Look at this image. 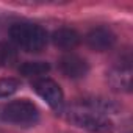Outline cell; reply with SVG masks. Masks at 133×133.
I'll return each mask as SVG.
<instances>
[{"mask_svg":"<svg viewBox=\"0 0 133 133\" xmlns=\"http://www.w3.org/2000/svg\"><path fill=\"white\" fill-rule=\"evenodd\" d=\"M10 36L17 47L25 52H41L47 45V31L36 24H14L10 28Z\"/></svg>","mask_w":133,"mask_h":133,"instance_id":"6da1fadb","label":"cell"},{"mask_svg":"<svg viewBox=\"0 0 133 133\" xmlns=\"http://www.w3.org/2000/svg\"><path fill=\"white\" fill-rule=\"evenodd\" d=\"M2 119L19 127H31L38 122L39 111L36 105L28 100H13L3 107Z\"/></svg>","mask_w":133,"mask_h":133,"instance_id":"7a4b0ae2","label":"cell"},{"mask_svg":"<svg viewBox=\"0 0 133 133\" xmlns=\"http://www.w3.org/2000/svg\"><path fill=\"white\" fill-rule=\"evenodd\" d=\"M68 117L78 127L86 128L92 133H111L113 131V122L108 117H105L102 113H99L92 108L71 110Z\"/></svg>","mask_w":133,"mask_h":133,"instance_id":"3957f363","label":"cell"},{"mask_svg":"<svg viewBox=\"0 0 133 133\" xmlns=\"http://www.w3.org/2000/svg\"><path fill=\"white\" fill-rule=\"evenodd\" d=\"M33 88H35L36 94L41 99H44L50 107L59 108L63 105L64 96H63V91H61V88L56 82H53L50 78H39V80L35 82Z\"/></svg>","mask_w":133,"mask_h":133,"instance_id":"277c9868","label":"cell"},{"mask_svg":"<svg viewBox=\"0 0 133 133\" xmlns=\"http://www.w3.org/2000/svg\"><path fill=\"white\" fill-rule=\"evenodd\" d=\"M116 42V35L107 28V27H99L91 30L86 35V44L89 49L97 50V52H105L110 50Z\"/></svg>","mask_w":133,"mask_h":133,"instance_id":"5b68a950","label":"cell"},{"mask_svg":"<svg viewBox=\"0 0 133 133\" xmlns=\"http://www.w3.org/2000/svg\"><path fill=\"white\" fill-rule=\"evenodd\" d=\"M59 69L69 78H82L88 74V63L82 56L69 53L59 59Z\"/></svg>","mask_w":133,"mask_h":133,"instance_id":"8992f818","label":"cell"},{"mask_svg":"<svg viewBox=\"0 0 133 133\" xmlns=\"http://www.w3.org/2000/svg\"><path fill=\"white\" fill-rule=\"evenodd\" d=\"M52 41L58 49L63 50H71L80 42V36L75 30L71 28H59L52 35Z\"/></svg>","mask_w":133,"mask_h":133,"instance_id":"52a82bcc","label":"cell"},{"mask_svg":"<svg viewBox=\"0 0 133 133\" xmlns=\"http://www.w3.org/2000/svg\"><path fill=\"white\" fill-rule=\"evenodd\" d=\"M110 82L114 86V89H121V91H130L131 86V71L128 66L121 68L113 71L110 74Z\"/></svg>","mask_w":133,"mask_h":133,"instance_id":"ba28073f","label":"cell"},{"mask_svg":"<svg viewBox=\"0 0 133 133\" xmlns=\"http://www.w3.org/2000/svg\"><path fill=\"white\" fill-rule=\"evenodd\" d=\"M49 71H50V66L44 61H27L19 68V72L24 77H41V75H45Z\"/></svg>","mask_w":133,"mask_h":133,"instance_id":"9c48e42d","label":"cell"},{"mask_svg":"<svg viewBox=\"0 0 133 133\" xmlns=\"http://www.w3.org/2000/svg\"><path fill=\"white\" fill-rule=\"evenodd\" d=\"M17 61L16 49L8 42H0V68H11Z\"/></svg>","mask_w":133,"mask_h":133,"instance_id":"30bf717a","label":"cell"},{"mask_svg":"<svg viewBox=\"0 0 133 133\" xmlns=\"http://www.w3.org/2000/svg\"><path fill=\"white\" fill-rule=\"evenodd\" d=\"M21 88L19 80L16 78H0V97H8Z\"/></svg>","mask_w":133,"mask_h":133,"instance_id":"8fae6325","label":"cell"}]
</instances>
